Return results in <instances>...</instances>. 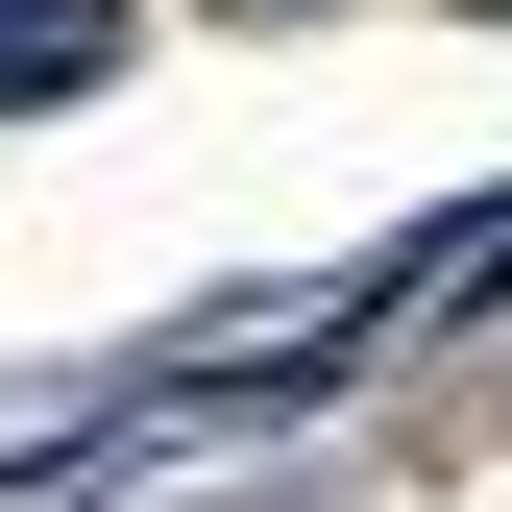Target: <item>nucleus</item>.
Instances as JSON below:
<instances>
[{
	"instance_id": "1",
	"label": "nucleus",
	"mask_w": 512,
	"mask_h": 512,
	"mask_svg": "<svg viewBox=\"0 0 512 512\" xmlns=\"http://www.w3.org/2000/svg\"><path fill=\"white\" fill-rule=\"evenodd\" d=\"M122 74V0H0V122L25 98H98Z\"/></svg>"
},
{
	"instance_id": "2",
	"label": "nucleus",
	"mask_w": 512,
	"mask_h": 512,
	"mask_svg": "<svg viewBox=\"0 0 512 512\" xmlns=\"http://www.w3.org/2000/svg\"><path fill=\"white\" fill-rule=\"evenodd\" d=\"M244 25H269V0H244Z\"/></svg>"
}]
</instances>
